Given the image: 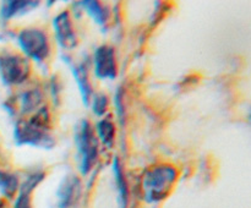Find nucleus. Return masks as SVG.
<instances>
[{
  "mask_svg": "<svg viewBox=\"0 0 251 208\" xmlns=\"http://www.w3.org/2000/svg\"><path fill=\"white\" fill-rule=\"evenodd\" d=\"M178 179V170L167 163L151 166L144 174L141 183L142 196L149 203L161 202L169 195Z\"/></svg>",
  "mask_w": 251,
  "mask_h": 208,
  "instance_id": "2",
  "label": "nucleus"
},
{
  "mask_svg": "<svg viewBox=\"0 0 251 208\" xmlns=\"http://www.w3.org/2000/svg\"><path fill=\"white\" fill-rule=\"evenodd\" d=\"M80 6L98 26H107L110 17V12L107 6L102 5L100 1H81Z\"/></svg>",
  "mask_w": 251,
  "mask_h": 208,
  "instance_id": "13",
  "label": "nucleus"
},
{
  "mask_svg": "<svg viewBox=\"0 0 251 208\" xmlns=\"http://www.w3.org/2000/svg\"><path fill=\"white\" fill-rule=\"evenodd\" d=\"M38 6L39 1H28V0L27 1H20V0L4 1L0 6V19L1 21L6 22L15 17L24 16Z\"/></svg>",
  "mask_w": 251,
  "mask_h": 208,
  "instance_id": "11",
  "label": "nucleus"
},
{
  "mask_svg": "<svg viewBox=\"0 0 251 208\" xmlns=\"http://www.w3.org/2000/svg\"><path fill=\"white\" fill-rule=\"evenodd\" d=\"M113 171H114V179L115 183H117L118 192H119L120 208H126L127 200H129V191H127V184L125 180L124 171H123V166L119 158H114V161H113Z\"/></svg>",
  "mask_w": 251,
  "mask_h": 208,
  "instance_id": "15",
  "label": "nucleus"
},
{
  "mask_svg": "<svg viewBox=\"0 0 251 208\" xmlns=\"http://www.w3.org/2000/svg\"><path fill=\"white\" fill-rule=\"evenodd\" d=\"M75 144L77 148L78 169L86 175L92 170L98 161V142L95 129L88 120H81L75 129Z\"/></svg>",
  "mask_w": 251,
  "mask_h": 208,
  "instance_id": "3",
  "label": "nucleus"
},
{
  "mask_svg": "<svg viewBox=\"0 0 251 208\" xmlns=\"http://www.w3.org/2000/svg\"><path fill=\"white\" fill-rule=\"evenodd\" d=\"M19 176L11 171L0 170V193L7 200H12L19 190Z\"/></svg>",
  "mask_w": 251,
  "mask_h": 208,
  "instance_id": "16",
  "label": "nucleus"
},
{
  "mask_svg": "<svg viewBox=\"0 0 251 208\" xmlns=\"http://www.w3.org/2000/svg\"><path fill=\"white\" fill-rule=\"evenodd\" d=\"M19 48L26 59L42 65L50 55V43L46 32L37 27L24 28L16 34Z\"/></svg>",
  "mask_w": 251,
  "mask_h": 208,
  "instance_id": "4",
  "label": "nucleus"
},
{
  "mask_svg": "<svg viewBox=\"0 0 251 208\" xmlns=\"http://www.w3.org/2000/svg\"><path fill=\"white\" fill-rule=\"evenodd\" d=\"M82 195V185L75 174H68L59 184L54 208H77Z\"/></svg>",
  "mask_w": 251,
  "mask_h": 208,
  "instance_id": "6",
  "label": "nucleus"
},
{
  "mask_svg": "<svg viewBox=\"0 0 251 208\" xmlns=\"http://www.w3.org/2000/svg\"><path fill=\"white\" fill-rule=\"evenodd\" d=\"M31 72L28 59L16 53L0 54V78L6 86H17L24 83Z\"/></svg>",
  "mask_w": 251,
  "mask_h": 208,
  "instance_id": "5",
  "label": "nucleus"
},
{
  "mask_svg": "<svg viewBox=\"0 0 251 208\" xmlns=\"http://www.w3.org/2000/svg\"><path fill=\"white\" fill-rule=\"evenodd\" d=\"M53 29L54 36L60 48L69 50L77 46V36L69 11H61L54 17Z\"/></svg>",
  "mask_w": 251,
  "mask_h": 208,
  "instance_id": "8",
  "label": "nucleus"
},
{
  "mask_svg": "<svg viewBox=\"0 0 251 208\" xmlns=\"http://www.w3.org/2000/svg\"><path fill=\"white\" fill-rule=\"evenodd\" d=\"M124 98H123V92L122 90H118L117 91V94H115V98H114V104H115V109H117V114H118V117H119V120L122 122L120 124H123V121H124Z\"/></svg>",
  "mask_w": 251,
  "mask_h": 208,
  "instance_id": "18",
  "label": "nucleus"
},
{
  "mask_svg": "<svg viewBox=\"0 0 251 208\" xmlns=\"http://www.w3.org/2000/svg\"><path fill=\"white\" fill-rule=\"evenodd\" d=\"M15 143L50 149L55 146V139L50 132V114L46 105H42L28 120H20L14 129Z\"/></svg>",
  "mask_w": 251,
  "mask_h": 208,
  "instance_id": "1",
  "label": "nucleus"
},
{
  "mask_svg": "<svg viewBox=\"0 0 251 208\" xmlns=\"http://www.w3.org/2000/svg\"><path fill=\"white\" fill-rule=\"evenodd\" d=\"M43 93L39 88H32L20 95V112L21 114H32L42 107Z\"/></svg>",
  "mask_w": 251,
  "mask_h": 208,
  "instance_id": "12",
  "label": "nucleus"
},
{
  "mask_svg": "<svg viewBox=\"0 0 251 208\" xmlns=\"http://www.w3.org/2000/svg\"><path fill=\"white\" fill-rule=\"evenodd\" d=\"M44 178L46 174L42 170L32 171L31 174H28V176L19 186L14 208H32V193Z\"/></svg>",
  "mask_w": 251,
  "mask_h": 208,
  "instance_id": "9",
  "label": "nucleus"
},
{
  "mask_svg": "<svg viewBox=\"0 0 251 208\" xmlns=\"http://www.w3.org/2000/svg\"><path fill=\"white\" fill-rule=\"evenodd\" d=\"M95 75L100 80H114L118 75L117 60L114 48L110 46H100L93 55Z\"/></svg>",
  "mask_w": 251,
  "mask_h": 208,
  "instance_id": "7",
  "label": "nucleus"
},
{
  "mask_svg": "<svg viewBox=\"0 0 251 208\" xmlns=\"http://www.w3.org/2000/svg\"><path fill=\"white\" fill-rule=\"evenodd\" d=\"M96 137L98 142L107 148H112L115 141V125L110 117H104L100 120L96 125Z\"/></svg>",
  "mask_w": 251,
  "mask_h": 208,
  "instance_id": "14",
  "label": "nucleus"
},
{
  "mask_svg": "<svg viewBox=\"0 0 251 208\" xmlns=\"http://www.w3.org/2000/svg\"><path fill=\"white\" fill-rule=\"evenodd\" d=\"M64 61L70 66L71 71H73V76L76 80L77 87L81 92L83 104L88 105L91 103V98H92L93 95V90L92 85H91L90 82V78H88L87 66L85 65V63L74 64L70 58H64Z\"/></svg>",
  "mask_w": 251,
  "mask_h": 208,
  "instance_id": "10",
  "label": "nucleus"
},
{
  "mask_svg": "<svg viewBox=\"0 0 251 208\" xmlns=\"http://www.w3.org/2000/svg\"><path fill=\"white\" fill-rule=\"evenodd\" d=\"M92 109L93 113L98 116H103L107 113L108 105H109V99L104 93H97L92 95Z\"/></svg>",
  "mask_w": 251,
  "mask_h": 208,
  "instance_id": "17",
  "label": "nucleus"
}]
</instances>
